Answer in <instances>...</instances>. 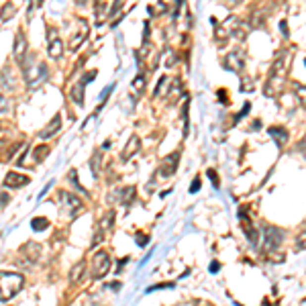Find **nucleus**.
Here are the masks:
<instances>
[{
    "instance_id": "1",
    "label": "nucleus",
    "mask_w": 306,
    "mask_h": 306,
    "mask_svg": "<svg viewBox=\"0 0 306 306\" xmlns=\"http://www.w3.org/2000/svg\"><path fill=\"white\" fill-rule=\"evenodd\" d=\"M23 284H25V278L21 274H14V271H2V294H0V298H2L4 302L10 300L16 292L23 290Z\"/></svg>"
},
{
    "instance_id": "2",
    "label": "nucleus",
    "mask_w": 306,
    "mask_h": 306,
    "mask_svg": "<svg viewBox=\"0 0 306 306\" xmlns=\"http://www.w3.org/2000/svg\"><path fill=\"white\" fill-rule=\"evenodd\" d=\"M25 70V80L29 84V88H37L39 84L47 78V65L45 63H39V61H29L27 65H23Z\"/></svg>"
},
{
    "instance_id": "3",
    "label": "nucleus",
    "mask_w": 306,
    "mask_h": 306,
    "mask_svg": "<svg viewBox=\"0 0 306 306\" xmlns=\"http://www.w3.org/2000/svg\"><path fill=\"white\" fill-rule=\"evenodd\" d=\"M110 271V255L108 251H96L94 257H92V278L94 280H100L104 278L106 274Z\"/></svg>"
},
{
    "instance_id": "4",
    "label": "nucleus",
    "mask_w": 306,
    "mask_h": 306,
    "mask_svg": "<svg viewBox=\"0 0 306 306\" xmlns=\"http://www.w3.org/2000/svg\"><path fill=\"white\" fill-rule=\"evenodd\" d=\"M263 247H265V251H276V247L284 241V231L282 229H278V227H271V225H265L263 227Z\"/></svg>"
},
{
    "instance_id": "5",
    "label": "nucleus",
    "mask_w": 306,
    "mask_h": 306,
    "mask_svg": "<svg viewBox=\"0 0 306 306\" xmlns=\"http://www.w3.org/2000/svg\"><path fill=\"white\" fill-rule=\"evenodd\" d=\"M47 41H49V57L59 59L63 55V41L59 39L55 27H47Z\"/></svg>"
},
{
    "instance_id": "6",
    "label": "nucleus",
    "mask_w": 306,
    "mask_h": 306,
    "mask_svg": "<svg viewBox=\"0 0 306 306\" xmlns=\"http://www.w3.org/2000/svg\"><path fill=\"white\" fill-rule=\"evenodd\" d=\"M57 200L61 202V206H63L67 212H70L72 216L78 214V212L82 210V202H80V198L74 196V194H70V192L59 190V192H57Z\"/></svg>"
},
{
    "instance_id": "7",
    "label": "nucleus",
    "mask_w": 306,
    "mask_h": 306,
    "mask_svg": "<svg viewBox=\"0 0 306 306\" xmlns=\"http://www.w3.org/2000/svg\"><path fill=\"white\" fill-rule=\"evenodd\" d=\"M178 161H180V153H172V155H167L163 159V163L159 165V176L161 178H169L176 174V167H178Z\"/></svg>"
},
{
    "instance_id": "8",
    "label": "nucleus",
    "mask_w": 306,
    "mask_h": 306,
    "mask_svg": "<svg viewBox=\"0 0 306 306\" xmlns=\"http://www.w3.org/2000/svg\"><path fill=\"white\" fill-rule=\"evenodd\" d=\"M223 65H225V70H229V72H243L245 59H243V55L239 53V51H233V53H229L225 57Z\"/></svg>"
},
{
    "instance_id": "9",
    "label": "nucleus",
    "mask_w": 306,
    "mask_h": 306,
    "mask_svg": "<svg viewBox=\"0 0 306 306\" xmlns=\"http://www.w3.org/2000/svg\"><path fill=\"white\" fill-rule=\"evenodd\" d=\"M25 53H27V39H25V35H23V31H19V33H16V37H14L12 55H14V59L19 61V63H23Z\"/></svg>"
},
{
    "instance_id": "10",
    "label": "nucleus",
    "mask_w": 306,
    "mask_h": 306,
    "mask_svg": "<svg viewBox=\"0 0 306 306\" xmlns=\"http://www.w3.org/2000/svg\"><path fill=\"white\" fill-rule=\"evenodd\" d=\"M139 149H141V141H139L137 135H133V137H129V141H127V145H125V149L121 153V159L123 161H129L135 155V153H139Z\"/></svg>"
},
{
    "instance_id": "11",
    "label": "nucleus",
    "mask_w": 306,
    "mask_h": 306,
    "mask_svg": "<svg viewBox=\"0 0 306 306\" xmlns=\"http://www.w3.org/2000/svg\"><path fill=\"white\" fill-rule=\"evenodd\" d=\"M29 182H31L29 176L16 174V172H8L4 176V186H8V188H23V186H27Z\"/></svg>"
},
{
    "instance_id": "12",
    "label": "nucleus",
    "mask_w": 306,
    "mask_h": 306,
    "mask_svg": "<svg viewBox=\"0 0 306 306\" xmlns=\"http://www.w3.org/2000/svg\"><path fill=\"white\" fill-rule=\"evenodd\" d=\"M286 55H288L286 51H280V53L276 55L274 63H271V74H269V76H274V78H284V74H286V61H288Z\"/></svg>"
},
{
    "instance_id": "13",
    "label": "nucleus",
    "mask_w": 306,
    "mask_h": 306,
    "mask_svg": "<svg viewBox=\"0 0 306 306\" xmlns=\"http://www.w3.org/2000/svg\"><path fill=\"white\" fill-rule=\"evenodd\" d=\"M61 129V114L57 112L53 118H51V121H49V125L39 133V139H51V137H53V135L57 133Z\"/></svg>"
},
{
    "instance_id": "14",
    "label": "nucleus",
    "mask_w": 306,
    "mask_h": 306,
    "mask_svg": "<svg viewBox=\"0 0 306 306\" xmlns=\"http://www.w3.org/2000/svg\"><path fill=\"white\" fill-rule=\"evenodd\" d=\"M86 37H88V23L80 19V31L76 33V35H72L70 49H72V51H76V49H78V47L84 43V39H86Z\"/></svg>"
},
{
    "instance_id": "15",
    "label": "nucleus",
    "mask_w": 306,
    "mask_h": 306,
    "mask_svg": "<svg viewBox=\"0 0 306 306\" xmlns=\"http://www.w3.org/2000/svg\"><path fill=\"white\" fill-rule=\"evenodd\" d=\"M84 80H80V82H76V84H72V88H70V98L74 100V104H78V106H82L84 104Z\"/></svg>"
},
{
    "instance_id": "16",
    "label": "nucleus",
    "mask_w": 306,
    "mask_h": 306,
    "mask_svg": "<svg viewBox=\"0 0 306 306\" xmlns=\"http://www.w3.org/2000/svg\"><path fill=\"white\" fill-rule=\"evenodd\" d=\"M23 255H27L31 261H37L41 257V245L39 243H33V241L27 243V245H23Z\"/></svg>"
},
{
    "instance_id": "17",
    "label": "nucleus",
    "mask_w": 306,
    "mask_h": 306,
    "mask_svg": "<svg viewBox=\"0 0 306 306\" xmlns=\"http://www.w3.org/2000/svg\"><path fill=\"white\" fill-rule=\"evenodd\" d=\"M84 271H86V261H80V263H76L74 265V269L70 271V284H80V280H82V276H84Z\"/></svg>"
},
{
    "instance_id": "18",
    "label": "nucleus",
    "mask_w": 306,
    "mask_h": 306,
    "mask_svg": "<svg viewBox=\"0 0 306 306\" xmlns=\"http://www.w3.org/2000/svg\"><path fill=\"white\" fill-rule=\"evenodd\" d=\"M269 135L276 139V143H278L280 147L288 141V131H286V129H282V127H271V129H269Z\"/></svg>"
},
{
    "instance_id": "19",
    "label": "nucleus",
    "mask_w": 306,
    "mask_h": 306,
    "mask_svg": "<svg viewBox=\"0 0 306 306\" xmlns=\"http://www.w3.org/2000/svg\"><path fill=\"white\" fill-rule=\"evenodd\" d=\"M100 163H102V153L100 151H94V155L90 159V169H92V176L94 178L100 176Z\"/></svg>"
},
{
    "instance_id": "20",
    "label": "nucleus",
    "mask_w": 306,
    "mask_h": 306,
    "mask_svg": "<svg viewBox=\"0 0 306 306\" xmlns=\"http://www.w3.org/2000/svg\"><path fill=\"white\" fill-rule=\"evenodd\" d=\"M112 225H114V212H112V210H108L104 216H102V220H100V233L110 231V229H112Z\"/></svg>"
},
{
    "instance_id": "21",
    "label": "nucleus",
    "mask_w": 306,
    "mask_h": 306,
    "mask_svg": "<svg viewBox=\"0 0 306 306\" xmlns=\"http://www.w3.org/2000/svg\"><path fill=\"white\" fill-rule=\"evenodd\" d=\"M133 198H135V188H133V186H127V188L121 190V202L123 204H127V206H129V204L133 202Z\"/></svg>"
},
{
    "instance_id": "22",
    "label": "nucleus",
    "mask_w": 306,
    "mask_h": 306,
    "mask_svg": "<svg viewBox=\"0 0 306 306\" xmlns=\"http://www.w3.org/2000/svg\"><path fill=\"white\" fill-rule=\"evenodd\" d=\"M31 227L35 229V231H45L49 227V220L45 216H37V218H33L31 220Z\"/></svg>"
},
{
    "instance_id": "23",
    "label": "nucleus",
    "mask_w": 306,
    "mask_h": 306,
    "mask_svg": "<svg viewBox=\"0 0 306 306\" xmlns=\"http://www.w3.org/2000/svg\"><path fill=\"white\" fill-rule=\"evenodd\" d=\"M294 94H296L300 104L306 106V86H302V84H296V86H294Z\"/></svg>"
},
{
    "instance_id": "24",
    "label": "nucleus",
    "mask_w": 306,
    "mask_h": 306,
    "mask_svg": "<svg viewBox=\"0 0 306 306\" xmlns=\"http://www.w3.org/2000/svg\"><path fill=\"white\" fill-rule=\"evenodd\" d=\"M47 153H49V147H47V145H39V147H35V153H33V157H35V161H45Z\"/></svg>"
},
{
    "instance_id": "25",
    "label": "nucleus",
    "mask_w": 306,
    "mask_h": 306,
    "mask_svg": "<svg viewBox=\"0 0 306 306\" xmlns=\"http://www.w3.org/2000/svg\"><path fill=\"white\" fill-rule=\"evenodd\" d=\"M143 88H145V76H137V78L133 80V90L141 94V92H143Z\"/></svg>"
},
{
    "instance_id": "26",
    "label": "nucleus",
    "mask_w": 306,
    "mask_h": 306,
    "mask_svg": "<svg viewBox=\"0 0 306 306\" xmlns=\"http://www.w3.org/2000/svg\"><path fill=\"white\" fill-rule=\"evenodd\" d=\"M241 90H243V92H251V90H253V80H251L249 76H243V78H241Z\"/></svg>"
},
{
    "instance_id": "27",
    "label": "nucleus",
    "mask_w": 306,
    "mask_h": 306,
    "mask_svg": "<svg viewBox=\"0 0 306 306\" xmlns=\"http://www.w3.org/2000/svg\"><path fill=\"white\" fill-rule=\"evenodd\" d=\"M70 180L74 182V186H76V188H78V190H80V192H82L84 196H88V192H86V190H84V188H82V186H80V182H78V172H76V169H72V172H70Z\"/></svg>"
},
{
    "instance_id": "28",
    "label": "nucleus",
    "mask_w": 306,
    "mask_h": 306,
    "mask_svg": "<svg viewBox=\"0 0 306 306\" xmlns=\"http://www.w3.org/2000/svg\"><path fill=\"white\" fill-rule=\"evenodd\" d=\"M25 147H27V143H16V145L10 149L8 155H6V159H8V161H12V159H14V155H16V151H19V149H25Z\"/></svg>"
},
{
    "instance_id": "29",
    "label": "nucleus",
    "mask_w": 306,
    "mask_h": 306,
    "mask_svg": "<svg viewBox=\"0 0 306 306\" xmlns=\"http://www.w3.org/2000/svg\"><path fill=\"white\" fill-rule=\"evenodd\" d=\"M14 14V6L12 4H4V8H2V23H6V19L8 16H12Z\"/></svg>"
},
{
    "instance_id": "30",
    "label": "nucleus",
    "mask_w": 306,
    "mask_h": 306,
    "mask_svg": "<svg viewBox=\"0 0 306 306\" xmlns=\"http://www.w3.org/2000/svg\"><path fill=\"white\" fill-rule=\"evenodd\" d=\"M296 245H298V249H306V231H302V233L298 235Z\"/></svg>"
},
{
    "instance_id": "31",
    "label": "nucleus",
    "mask_w": 306,
    "mask_h": 306,
    "mask_svg": "<svg viewBox=\"0 0 306 306\" xmlns=\"http://www.w3.org/2000/svg\"><path fill=\"white\" fill-rule=\"evenodd\" d=\"M163 288H174V284H157V286H149L147 288V292H155V290H163Z\"/></svg>"
},
{
    "instance_id": "32",
    "label": "nucleus",
    "mask_w": 306,
    "mask_h": 306,
    "mask_svg": "<svg viewBox=\"0 0 306 306\" xmlns=\"http://www.w3.org/2000/svg\"><path fill=\"white\" fill-rule=\"evenodd\" d=\"M135 241H137V245H141V247H145V245L149 243V237H147V235H143V233H139L137 237H135Z\"/></svg>"
},
{
    "instance_id": "33",
    "label": "nucleus",
    "mask_w": 306,
    "mask_h": 306,
    "mask_svg": "<svg viewBox=\"0 0 306 306\" xmlns=\"http://www.w3.org/2000/svg\"><path fill=\"white\" fill-rule=\"evenodd\" d=\"M298 149L302 151V155H304V159H306V135H304V137H302V141L298 143Z\"/></svg>"
},
{
    "instance_id": "34",
    "label": "nucleus",
    "mask_w": 306,
    "mask_h": 306,
    "mask_svg": "<svg viewBox=\"0 0 306 306\" xmlns=\"http://www.w3.org/2000/svg\"><path fill=\"white\" fill-rule=\"evenodd\" d=\"M200 190V178H194L192 186H190V192H198Z\"/></svg>"
},
{
    "instance_id": "35",
    "label": "nucleus",
    "mask_w": 306,
    "mask_h": 306,
    "mask_svg": "<svg viewBox=\"0 0 306 306\" xmlns=\"http://www.w3.org/2000/svg\"><path fill=\"white\" fill-rule=\"evenodd\" d=\"M208 178L212 180V186H214V188H218V180H216V174L212 172V169H208Z\"/></svg>"
},
{
    "instance_id": "36",
    "label": "nucleus",
    "mask_w": 306,
    "mask_h": 306,
    "mask_svg": "<svg viewBox=\"0 0 306 306\" xmlns=\"http://www.w3.org/2000/svg\"><path fill=\"white\" fill-rule=\"evenodd\" d=\"M225 2H227V6H229V8H235L237 4L241 2V0H225Z\"/></svg>"
},
{
    "instance_id": "37",
    "label": "nucleus",
    "mask_w": 306,
    "mask_h": 306,
    "mask_svg": "<svg viewBox=\"0 0 306 306\" xmlns=\"http://www.w3.org/2000/svg\"><path fill=\"white\" fill-rule=\"evenodd\" d=\"M10 202V198L6 196V192H2V208H6V204Z\"/></svg>"
},
{
    "instance_id": "38",
    "label": "nucleus",
    "mask_w": 306,
    "mask_h": 306,
    "mask_svg": "<svg viewBox=\"0 0 306 306\" xmlns=\"http://www.w3.org/2000/svg\"><path fill=\"white\" fill-rule=\"evenodd\" d=\"M210 271H212V274H214V271H218V263H216V261L210 263Z\"/></svg>"
},
{
    "instance_id": "39",
    "label": "nucleus",
    "mask_w": 306,
    "mask_h": 306,
    "mask_svg": "<svg viewBox=\"0 0 306 306\" xmlns=\"http://www.w3.org/2000/svg\"><path fill=\"white\" fill-rule=\"evenodd\" d=\"M127 263V259H121V261H118V267H116V271H121L123 269V265Z\"/></svg>"
},
{
    "instance_id": "40",
    "label": "nucleus",
    "mask_w": 306,
    "mask_h": 306,
    "mask_svg": "<svg viewBox=\"0 0 306 306\" xmlns=\"http://www.w3.org/2000/svg\"><path fill=\"white\" fill-rule=\"evenodd\" d=\"M304 63H306V61H304Z\"/></svg>"
}]
</instances>
